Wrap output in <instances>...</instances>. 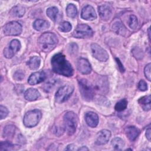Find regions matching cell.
Instances as JSON below:
<instances>
[{
    "label": "cell",
    "instance_id": "cell-16",
    "mask_svg": "<svg viewBox=\"0 0 151 151\" xmlns=\"http://www.w3.org/2000/svg\"><path fill=\"white\" fill-rule=\"evenodd\" d=\"M98 11L101 18L104 21H107L111 15V9L107 5H102L98 7Z\"/></svg>",
    "mask_w": 151,
    "mask_h": 151
},
{
    "label": "cell",
    "instance_id": "cell-8",
    "mask_svg": "<svg viewBox=\"0 0 151 151\" xmlns=\"http://www.w3.org/2000/svg\"><path fill=\"white\" fill-rule=\"evenodd\" d=\"M3 31L6 35H19L22 32V26L17 21L9 22L4 26Z\"/></svg>",
    "mask_w": 151,
    "mask_h": 151
},
{
    "label": "cell",
    "instance_id": "cell-17",
    "mask_svg": "<svg viewBox=\"0 0 151 151\" xmlns=\"http://www.w3.org/2000/svg\"><path fill=\"white\" fill-rule=\"evenodd\" d=\"M125 133L130 140L134 141L139 136V131L136 127L130 126L125 129Z\"/></svg>",
    "mask_w": 151,
    "mask_h": 151
},
{
    "label": "cell",
    "instance_id": "cell-24",
    "mask_svg": "<svg viewBox=\"0 0 151 151\" xmlns=\"http://www.w3.org/2000/svg\"><path fill=\"white\" fill-rule=\"evenodd\" d=\"M58 9L55 6H51L47 9L46 13L47 16L54 22L57 20V17L58 15Z\"/></svg>",
    "mask_w": 151,
    "mask_h": 151
},
{
    "label": "cell",
    "instance_id": "cell-35",
    "mask_svg": "<svg viewBox=\"0 0 151 151\" xmlns=\"http://www.w3.org/2000/svg\"><path fill=\"white\" fill-rule=\"evenodd\" d=\"M14 78L16 80H22L24 77V73L21 70H18L14 75Z\"/></svg>",
    "mask_w": 151,
    "mask_h": 151
},
{
    "label": "cell",
    "instance_id": "cell-20",
    "mask_svg": "<svg viewBox=\"0 0 151 151\" xmlns=\"http://www.w3.org/2000/svg\"><path fill=\"white\" fill-rule=\"evenodd\" d=\"M139 104L145 111L150 110V95H147L140 98L138 100Z\"/></svg>",
    "mask_w": 151,
    "mask_h": 151
},
{
    "label": "cell",
    "instance_id": "cell-29",
    "mask_svg": "<svg viewBox=\"0 0 151 151\" xmlns=\"http://www.w3.org/2000/svg\"><path fill=\"white\" fill-rule=\"evenodd\" d=\"M127 106V101L126 99H122L119 101L115 105L114 109L117 111H122L124 110Z\"/></svg>",
    "mask_w": 151,
    "mask_h": 151
},
{
    "label": "cell",
    "instance_id": "cell-7",
    "mask_svg": "<svg viewBox=\"0 0 151 151\" xmlns=\"http://www.w3.org/2000/svg\"><path fill=\"white\" fill-rule=\"evenodd\" d=\"M93 34V30L87 24H81L77 26L74 30L73 35L77 38H85L92 37Z\"/></svg>",
    "mask_w": 151,
    "mask_h": 151
},
{
    "label": "cell",
    "instance_id": "cell-4",
    "mask_svg": "<svg viewBox=\"0 0 151 151\" xmlns=\"http://www.w3.org/2000/svg\"><path fill=\"white\" fill-rule=\"evenodd\" d=\"M42 117V113L40 110L35 109L30 110L25 113L23 123L27 127H32L38 124Z\"/></svg>",
    "mask_w": 151,
    "mask_h": 151
},
{
    "label": "cell",
    "instance_id": "cell-39",
    "mask_svg": "<svg viewBox=\"0 0 151 151\" xmlns=\"http://www.w3.org/2000/svg\"><path fill=\"white\" fill-rule=\"evenodd\" d=\"M77 150H88V149L86 146H82L78 149Z\"/></svg>",
    "mask_w": 151,
    "mask_h": 151
},
{
    "label": "cell",
    "instance_id": "cell-15",
    "mask_svg": "<svg viewBox=\"0 0 151 151\" xmlns=\"http://www.w3.org/2000/svg\"><path fill=\"white\" fill-rule=\"evenodd\" d=\"M85 120L88 126L91 127H95L98 124L99 117L96 113L88 111L85 114Z\"/></svg>",
    "mask_w": 151,
    "mask_h": 151
},
{
    "label": "cell",
    "instance_id": "cell-5",
    "mask_svg": "<svg viewBox=\"0 0 151 151\" xmlns=\"http://www.w3.org/2000/svg\"><path fill=\"white\" fill-rule=\"evenodd\" d=\"M80 93L83 98L87 101H91L94 96V89L92 84L86 79H81L78 81Z\"/></svg>",
    "mask_w": 151,
    "mask_h": 151
},
{
    "label": "cell",
    "instance_id": "cell-26",
    "mask_svg": "<svg viewBox=\"0 0 151 151\" xmlns=\"http://www.w3.org/2000/svg\"><path fill=\"white\" fill-rule=\"evenodd\" d=\"M20 146L19 145H12L9 141L1 142L0 145V150H12L15 149V147L19 148Z\"/></svg>",
    "mask_w": 151,
    "mask_h": 151
},
{
    "label": "cell",
    "instance_id": "cell-25",
    "mask_svg": "<svg viewBox=\"0 0 151 151\" xmlns=\"http://www.w3.org/2000/svg\"><path fill=\"white\" fill-rule=\"evenodd\" d=\"M16 127L12 125L6 126L4 129L3 136L6 138H12L15 134Z\"/></svg>",
    "mask_w": 151,
    "mask_h": 151
},
{
    "label": "cell",
    "instance_id": "cell-27",
    "mask_svg": "<svg viewBox=\"0 0 151 151\" xmlns=\"http://www.w3.org/2000/svg\"><path fill=\"white\" fill-rule=\"evenodd\" d=\"M113 29L116 31L117 34L123 35L126 33V29L123 24L120 21H116L113 25Z\"/></svg>",
    "mask_w": 151,
    "mask_h": 151
},
{
    "label": "cell",
    "instance_id": "cell-37",
    "mask_svg": "<svg viewBox=\"0 0 151 151\" xmlns=\"http://www.w3.org/2000/svg\"><path fill=\"white\" fill-rule=\"evenodd\" d=\"M146 138L147 139V140H148L149 141H150L151 136H150V127H148V128L146 129Z\"/></svg>",
    "mask_w": 151,
    "mask_h": 151
},
{
    "label": "cell",
    "instance_id": "cell-40",
    "mask_svg": "<svg viewBox=\"0 0 151 151\" xmlns=\"http://www.w3.org/2000/svg\"><path fill=\"white\" fill-rule=\"evenodd\" d=\"M148 34H149V40H150V28H148Z\"/></svg>",
    "mask_w": 151,
    "mask_h": 151
},
{
    "label": "cell",
    "instance_id": "cell-21",
    "mask_svg": "<svg viewBox=\"0 0 151 151\" xmlns=\"http://www.w3.org/2000/svg\"><path fill=\"white\" fill-rule=\"evenodd\" d=\"M111 145L115 150H122L124 147L125 143L122 139L119 137H116L112 139Z\"/></svg>",
    "mask_w": 151,
    "mask_h": 151
},
{
    "label": "cell",
    "instance_id": "cell-11",
    "mask_svg": "<svg viewBox=\"0 0 151 151\" xmlns=\"http://www.w3.org/2000/svg\"><path fill=\"white\" fill-rule=\"evenodd\" d=\"M111 137L110 131L103 129L97 133L96 136L95 143L98 145H103L107 143Z\"/></svg>",
    "mask_w": 151,
    "mask_h": 151
},
{
    "label": "cell",
    "instance_id": "cell-12",
    "mask_svg": "<svg viewBox=\"0 0 151 151\" xmlns=\"http://www.w3.org/2000/svg\"><path fill=\"white\" fill-rule=\"evenodd\" d=\"M81 17L83 19L88 21H93L97 18V15L94 9L93 6L88 5L85 6L83 8Z\"/></svg>",
    "mask_w": 151,
    "mask_h": 151
},
{
    "label": "cell",
    "instance_id": "cell-30",
    "mask_svg": "<svg viewBox=\"0 0 151 151\" xmlns=\"http://www.w3.org/2000/svg\"><path fill=\"white\" fill-rule=\"evenodd\" d=\"M128 24L130 28L135 29L138 26V20L137 17L134 15H131L128 19Z\"/></svg>",
    "mask_w": 151,
    "mask_h": 151
},
{
    "label": "cell",
    "instance_id": "cell-1",
    "mask_svg": "<svg viewBox=\"0 0 151 151\" xmlns=\"http://www.w3.org/2000/svg\"><path fill=\"white\" fill-rule=\"evenodd\" d=\"M52 70L60 75L70 77L73 74V68L71 64L61 53L55 54L51 58Z\"/></svg>",
    "mask_w": 151,
    "mask_h": 151
},
{
    "label": "cell",
    "instance_id": "cell-22",
    "mask_svg": "<svg viewBox=\"0 0 151 151\" xmlns=\"http://www.w3.org/2000/svg\"><path fill=\"white\" fill-rule=\"evenodd\" d=\"M25 8L21 5H17L13 7L10 11V15L14 17H21L25 14Z\"/></svg>",
    "mask_w": 151,
    "mask_h": 151
},
{
    "label": "cell",
    "instance_id": "cell-32",
    "mask_svg": "<svg viewBox=\"0 0 151 151\" xmlns=\"http://www.w3.org/2000/svg\"><path fill=\"white\" fill-rule=\"evenodd\" d=\"M8 114V110L7 108L2 105L0 106V118L1 119H5Z\"/></svg>",
    "mask_w": 151,
    "mask_h": 151
},
{
    "label": "cell",
    "instance_id": "cell-34",
    "mask_svg": "<svg viewBox=\"0 0 151 151\" xmlns=\"http://www.w3.org/2000/svg\"><path fill=\"white\" fill-rule=\"evenodd\" d=\"M138 88L140 91H145L147 90V86L146 81H145L143 80H141L139 84H138Z\"/></svg>",
    "mask_w": 151,
    "mask_h": 151
},
{
    "label": "cell",
    "instance_id": "cell-10",
    "mask_svg": "<svg viewBox=\"0 0 151 151\" xmlns=\"http://www.w3.org/2000/svg\"><path fill=\"white\" fill-rule=\"evenodd\" d=\"M21 43L18 40H12L4 50V55L7 58H12L21 48Z\"/></svg>",
    "mask_w": 151,
    "mask_h": 151
},
{
    "label": "cell",
    "instance_id": "cell-23",
    "mask_svg": "<svg viewBox=\"0 0 151 151\" xmlns=\"http://www.w3.org/2000/svg\"><path fill=\"white\" fill-rule=\"evenodd\" d=\"M40 63L41 60L40 57L37 56H34L30 58L28 62V65L30 69L35 70H37L40 67Z\"/></svg>",
    "mask_w": 151,
    "mask_h": 151
},
{
    "label": "cell",
    "instance_id": "cell-3",
    "mask_svg": "<svg viewBox=\"0 0 151 151\" xmlns=\"http://www.w3.org/2000/svg\"><path fill=\"white\" fill-rule=\"evenodd\" d=\"M78 118L76 114L71 111H68L64 115V126L68 135H73L77 126Z\"/></svg>",
    "mask_w": 151,
    "mask_h": 151
},
{
    "label": "cell",
    "instance_id": "cell-2",
    "mask_svg": "<svg viewBox=\"0 0 151 151\" xmlns=\"http://www.w3.org/2000/svg\"><path fill=\"white\" fill-rule=\"evenodd\" d=\"M38 42L42 51L50 52L57 45L58 38L57 35L52 32H45L39 37Z\"/></svg>",
    "mask_w": 151,
    "mask_h": 151
},
{
    "label": "cell",
    "instance_id": "cell-18",
    "mask_svg": "<svg viewBox=\"0 0 151 151\" xmlns=\"http://www.w3.org/2000/svg\"><path fill=\"white\" fill-rule=\"evenodd\" d=\"M40 96V94L39 91L37 89L33 88L27 89L24 93V97L25 99L28 101L36 100L39 98Z\"/></svg>",
    "mask_w": 151,
    "mask_h": 151
},
{
    "label": "cell",
    "instance_id": "cell-36",
    "mask_svg": "<svg viewBox=\"0 0 151 151\" xmlns=\"http://www.w3.org/2000/svg\"><path fill=\"white\" fill-rule=\"evenodd\" d=\"M116 62H117V64H118V66H119V68L120 70L122 72H123V71H124V67H123V64L121 63V62H120V61L119 60V58H116Z\"/></svg>",
    "mask_w": 151,
    "mask_h": 151
},
{
    "label": "cell",
    "instance_id": "cell-33",
    "mask_svg": "<svg viewBox=\"0 0 151 151\" xmlns=\"http://www.w3.org/2000/svg\"><path fill=\"white\" fill-rule=\"evenodd\" d=\"M150 67H151V64L149 63L148 64H147L146 65V67H145V69H144V73H145V77L149 81H150V80H151V78H150V77H151Z\"/></svg>",
    "mask_w": 151,
    "mask_h": 151
},
{
    "label": "cell",
    "instance_id": "cell-9",
    "mask_svg": "<svg viewBox=\"0 0 151 151\" xmlns=\"http://www.w3.org/2000/svg\"><path fill=\"white\" fill-rule=\"evenodd\" d=\"M91 51L94 58L101 62H105L109 59L107 52L99 45L93 43L91 44Z\"/></svg>",
    "mask_w": 151,
    "mask_h": 151
},
{
    "label": "cell",
    "instance_id": "cell-38",
    "mask_svg": "<svg viewBox=\"0 0 151 151\" xmlns=\"http://www.w3.org/2000/svg\"><path fill=\"white\" fill-rule=\"evenodd\" d=\"M65 150H76L75 145H73V144L68 145L67 146V147L65 149Z\"/></svg>",
    "mask_w": 151,
    "mask_h": 151
},
{
    "label": "cell",
    "instance_id": "cell-19",
    "mask_svg": "<svg viewBox=\"0 0 151 151\" xmlns=\"http://www.w3.org/2000/svg\"><path fill=\"white\" fill-rule=\"evenodd\" d=\"M50 27V24L48 21L44 19H37L33 24L34 28L38 31H41L47 29Z\"/></svg>",
    "mask_w": 151,
    "mask_h": 151
},
{
    "label": "cell",
    "instance_id": "cell-14",
    "mask_svg": "<svg viewBox=\"0 0 151 151\" xmlns=\"http://www.w3.org/2000/svg\"><path fill=\"white\" fill-rule=\"evenodd\" d=\"M46 78L45 73L42 71H38L31 74L28 79V83L30 85H35L42 82Z\"/></svg>",
    "mask_w": 151,
    "mask_h": 151
},
{
    "label": "cell",
    "instance_id": "cell-28",
    "mask_svg": "<svg viewBox=\"0 0 151 151\" xmlns=\"http://www.w3.org/2000/svg\"><path fill=\"white\" fill-rule=\"evenodd\" d=\"M66 12L69 17L74 18L77 14V9L76 5L73 4H68L66 8Z\"/></svg>",
    "mask_w": 151,
    "mask_h": 151
},
{
    "label": "cell",
    "instance_id": "cell-6",
    "mask_svg": "<svg viewBox=\"0 0 151 151\" xmlns=\"http://www.w3.org/2000/svg\"><path fill=\"white\" fill-rule=\"evenodd\" d=\"M74 91V87L72 85H64L61 87L55 95V101L58 103H63L67 100Z\"/></svg>",
    "mask_w": 151,
    "mask_h": 151
},
{
    "label": "cell",
    "instance_id": "cell-13",
    "mask_svg": "<svg viewBox=\"0 0 151 151\" xmlns=\"http://www.w3.org/2000/svg\"><path fill=\"white\" fill-rule=\"evenodd\" d=\"M77 65L78 71L83 74H88L91 71V67L90 63L84 58H80L78 60Z\"/></svg>",
    "mask_w": 151,
    "mask_h": 151
},
{
    "label": "cell",
    "instance_id": "cell-31",
    "mask_svg": "<svg viewBox=\"0 0 151 151\" xmlns=\"http://www.w3.org/2000/svg\"><path fill=\"white\" fill-rule=\"evenodd\" d=\"M71 28H72V26L71 24L67 21H64L61 23L58 26V29L60 31L64 32H67L70 31Z\"/></svg>",
    "mask_w": 151,
    "mask_h": 151
}]
</instances>
